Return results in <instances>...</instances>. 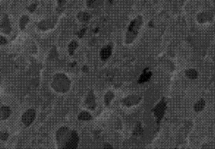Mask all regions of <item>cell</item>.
I'll list each match as a JSON object with an SVG mask.
<instances>
[{
	"label": "cell",
	"instance_id": "cell-1",
	"mask_svg": "<svg viewBox=\"0 0 215 149\" xmlns=\"http://www.w3.org/2000/svg\"><path fill=\"white\" fill-rule=\"evenodd\" d=\"M71 132H69V129L67 128H61L57 133V140L60 145H63V148L64 147L65 143L67 142L69 137L70 135Z\"/></svg>",
	"mask_w": 215,
	"mask_h": 149
},
{
	"label": "cell",
	"instance_id": "cell-2",
	"mask_svg": "<svg viewBox=\"0 0 215 149\" xmlns=\"http://www.w3.org/2000/svg\"><path fill=\"white\" fill-rule=\"evenodd\" d=\"M78 135L76 131H71V134L69 137L67 142L64 145V148H76L78 144Z\"/></svg>",
	"mask_w": 215,
	"mask_h": 149
},
{
	"label": "cell",
	"instance_id": "cell-3",
	"mask_svg": "<svg viewBox=\"0 0 215 149\" xmlns=\"http://www.w3.org/2000/svg\"><path fill=\"white\" fill-rule=\"evenodd\" d=\"M34 118H35V111L34 109H29L23 114L21 120L26 126H29L34 122Z\"/></svg>",
	"mask_w": 215,
	"mask_h": 149
},
{
	"label": "cell",
	"instance_id": "cell-4",
	"mask_svg": "<svg viewBox=\"0 0 215 149\" xmlns=\"http://www.w3.org/2000/svg\"><path fill=\"white\" fill-rule=\"evenodd\" d=\"M166 102H165V100L164 99H162L161 100V102L154 109V114H155V116H156L157 118V121L158 122H159L160 119L163 118V116H164V113H165V110H166Z\"/></svg>",
	"mask_w": 215,
	"mask_h": 149
},
{
	"label": "cell",
	"instance_id": "cell-5",
	"mask_svg": "<svg viewBox=\"0 0 215 149\" xmlns=\"http://www.w3.org/2000/svg\"><path fill=\"white\" fill-rule=\"evenodd\" d=\"M141 21L138 20V18L136 19V20L133 21L130 23V25H129V32H128V35L131 34V35L133 34V35L136 36L137 34V31L139 29V27H140V25H141Z\"/></svg>",
	"mask_w": 215,
	"mask_h": 149
},
{
	"label": "cell",
	"instance_id": "cell-6",
	"mask_svg": "<svg viewBox=\"0 0 215 149\" xmlns=\"http://www.w3.org/2000/svg\"><path fill=\"white\" fill-rule=\"evenodd\" d=\"M111 55V46H106L100 51V58L103 61L108 59Z\"/></svg>",
	"mask_w": 215,
	"mask_h": 149
},
{
	"label": "cell",
	"instance_id": "cell-7",
	"mask_svg": "<svg viewBox=\"0 0 215 149\" xmlns=\"http://www.w3.org/2000/svg\"><path fill=\"white\" fill-rule=\"evenodd\" d=\"M147 68L144 70L143 74L140 76V78L138 80V83L141 84V83L147 82V81H149V79L151 78V76H152V72H150V71H149V72H147Z\"/></svg>",
	"mask_w": 215,
	"mask_h": 149
},
{
	"label": "cell",
	"instance_id": "cell-8",
	"mask_svg": "<svg viewBox=\"0 0 215 149\" xmlns=\"http://www.w3.org/2000/svg\"><path fill=\"white\" fill-rule=\"evenodd\" d=\"M139 101H140V98H138L137 96H135V95H132V96H129L125 99H124L123 102L126 106H131V105L137 104Z\"/></svg>",
	"mask_w": 215,
	"mask_h": 149
},
{
	"label": "cell",
	"instance_id": "cell-9",
	"mask_svg": "<svg viewBox=\"0 0 215 149\" xmlns=\"http://www.w3.org/2000/svg\"><path fill=\"white\" fill-rule=\"evenodd\" d=\"M206 106V102L204 99H200L196 102L194 106V110L196 111V112H199V111H201L202 110L204 109Z\"/></svg>",
	"mask_w": 215,
	"mask_h": 149
},
{
	"label": "cell",
	"instance_id": "cell-10",
	"mask_svg": "<svg viewBox=\"0 0 215 149\" xmlns=\"http://www.w3.org/2000/svg\"><path fill=\"white\" fill-rule=\"evenodd\" d=\"M185 75L189 79H196L198 76V72L194 69H189L185 71Z\"/></svg>",
	"mask_w": 215,
	"mask_h": 149
},
{
	"label": "cell",
	"instance_id": "cell-11",
	"mask_svg": "<svg viewBox=\"0 0 215 149\" xmlns=\"http://www.w3.org/2000/svg\"><path fill=\"white\" fill-rule=\"evenodd\" d=\"M87 105L88 106L89 108L93 109V106L95 107V101H94V96L93 95V93L89 94L87 99Z\"/></svg>",
	"mask_w": 215,
	"mask_h": 149
},
{
	"label": "cell",
	"instance_id": "cell-12",
	"mask_svg": "<svg viewBox=\"0 0 215 149\" xmlns=\"http://www.w3.org/2000/svg\"><path fill=\"white\" fill-rule=\"evenodd\" d=\"M113 98H114V93L112 92H108L105 95V97H104V100H105L106 105L109 106L110 103H111V101L112 100Z\"/></svg>",
	"mask_w": 215,
	"mask_h": 149
},
{
	"label": "cell",
	"instance_id": "cell-13",
	"mask_svg": "<svg viewBox=\"0 0 215 149\" xmlns=\"http://www.w3.org/2000/svg\"><path fill=\"white\" fill-rule=\"evenodd\" d=\"M76 47H77V43L76 41H72L69 44V54L70 55H73L74 51L76 49Z\"/></svg>",
	"mask_w": 215,
	"mask_h": 149
},
{
	"label": "cell",
	"instance_id": "cell-14",
	"mask_svg": "<svg viewBox=\"0 0 215 149\" xmlns=\"http://www.w3.org/2000/svg\"><path fill=\"white\" fill-rule=\"evenodd\" d=\"M91 115L88 112H81L79 115V119L80 120H89L91 119Z\"/></svg>",
	"mask_w": 215,
	"mask_h": 149
},
{
	"label": "cell",
	"instance_id": "cell-15",
	"mask_svg": "<svg viewBox=\"0 0 215 149\" xmlns=\"http://www.w3.org/2000/svg\"><path fill=\"white\" fill-rule=\"evenodd\" d=\"M78 18L81 20V21H88L90 16H89V15H88V13H80Z\"/></svg>",
	"mask_w": 215,
	"mask_h": 149
},
{
	"label": "cell",
	"instance_id": "cell-16",
	"mask_svg": "<svg viewBox=\"0 0 215 149\" xmlns=\"http://www.w3.org/2000/svg\"><path fill=\"white\" fill-rule=\"evenodd\" d=\"M28 20H29V19H28V18H27L26 16H24V17H23V18H22V19L21 20V22L23 23V24H22V25L21 26V29H24V26H25V24H26V23L28 22Z\"/></svg>",
	"mask_w": 215,
	"mask_h": 149
},
{
	"label": "cell",
	"instance_id": "cell-17",
	"mask_svg": "<svg viewBox=\"0 0 215 149\" xmlns=\"http://www.w3.org/2000/svg\"><path fill=\"white\" fill-rule=\"evenodd\" d=\"M6 43V40L3 37H0V44H4Z\"/></svg>",
	"mask_w": 215,
	"mask_h": 149
},
{
	"label": "cell",
	"instance_id": "cell-18",
	"mask_svg": "<svg viewBox=\"0 0 215 149\" xmlns=\"http://www.w3.org/2000/svg\"><path fill=\"white\" fill-rule=\"evenodd\" d=\"M64 1H65V0H59V3L60 4H62L63 3H64Z\"/></svg>",
	"mask_w": 215,
	"mask_h": 149
},
{
	"label": "cell",
	"instance_id": "cell-19",
	"mask_svg": "<svg viewBox=\"0 0 215 149\" xmlns=\"http://www.w3.org/2000/svg\"><path fill=\"white\" fill-rule=\"evenodd\" d=\"M104 148H111V145H105Z\"/></svg>",
	"mask_w": 215,
	"mask_h": 149
},
{
	"label": "cell",
	"instance_id": "cell-20",
	"mask_svg": "<svg viewBox=\"0 0 215 149\" xmlns=\"http://www.w3.org/2000/svg\"><path fill=\"white\" fill-rule=\"evenodd\" d=\"M109 1H110V2H112V1H113V0H109Z\"/></svg>",
	"mask_w": 215,
	"mask_h": 149
}]
</instances>
